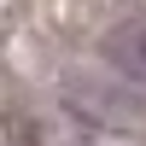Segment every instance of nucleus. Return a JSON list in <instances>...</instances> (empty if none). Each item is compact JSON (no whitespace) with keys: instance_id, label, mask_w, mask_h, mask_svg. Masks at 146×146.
Masks as SVG:
<instances>
[{"instance_id":"1","label":"nucleus","mask_w":146,"mask_h":146,"mask_svg":"<svg viewBox=\"0 0 146 146\" xmlns=\"http://www.w3.org/2000/svg\"><path fill=\"white\" fill-rule=\"evenodd\" d=\"M105 53H111V64L123 70V76H140V82H146V18L123 23V29L105 41Z\"/></svg>"}]
</instances>
